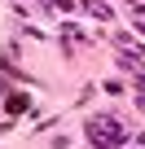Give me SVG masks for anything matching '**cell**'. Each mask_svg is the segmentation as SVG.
<instances>
[{"label": "cell", "mask_w": 145, "mask_h": 149, "mask_svg": "<svg viewBox=\"0 0 145 149\" xmlns=\"http://www.w3.org/2000/svg\"><path fill=\"white\" fill-rule=\"evenodd\" d=\"M88 140H92L97 149H123L132 136H127V132H123V127L106 114V118H88Z\"/></svg>", "instance_id": "obj_1"}, {"label": "cell", "mask_w": 145, "mask_h": 149, "mask_svg": "<svg viewBox=\"0 0 145 149\" xmlns=\"http://www.w3.org/2000/svg\"><path fill=\"white\" fill-rule=\"evenodd\" d=\"M132 18H136V22L145 26V5H136V0H132Z\"/></svg>", "instance_id": "obj_2"}]
</instances>
